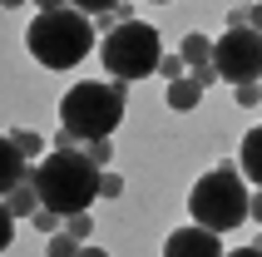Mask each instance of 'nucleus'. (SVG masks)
Listing matches in <instances>:
<instances>
[{"label":"nucleus","mask_w":262,"mask_h":257,"mask_svg":"<svg viewBox=\"0 0 262 257\" xmlns=\"http://www.w3.org/2000/svg\"><path fill=\"white\" fill-rule=\"evenodd\" d=\"M79 238H70V232H50V243H45V257H79Z\"/></svg>","instance_id":"ddd939ff"},{"label":"nucleus","mask_w":262,"mask_h":257,"mask_svg":"<svg viewBox=\"0 0 262 257\" xmlns=\"http://www.w3.org/2000/svg\"><path fill=\"white\" fill-rule=\"evenodd\" d=\"M30 183L45 208L55 213H89V198H104V168L79 148H50V158L35 163Z\"/></svg>","instance_id":"f257e3e1"},{"label":"nucleus","mask_w":262,"mask_h":257,"mask_svg":"<svg viewBox=\"0 0 262 257\" xmlns=\"http://www.w3.org/2000/svg\"><path fill=\"white\" fill-rule=\"evenodd\" d=\"M159 5H168V0H159Z\"/></svg>","instance_id":"c85d7f7f"},{"label":"nucleus","mask_w":262,"mask_h":257,"mask_svg":"<svg viewBox=\"0 0 262 257\" xmlns=\"http://www.w3.org/2000/svg\"><path fill=\"white\" fill-rule=\"evenodd\" d=\"M252 223H262V188L252 193Z\"/></svg>","instance_id":"b1692460"},{"label":"nucleus","mask_w":262,"mask_h":257,"mask_svg":"<svg viewBox=\"0 0 262 257\" xmlns=\"http://www.w3.org/2000/svg\"><path fill=\"white\" fill-rule=\"evenodd\" d=\"M233 99H237V109H252V104H262V79H252V84H237V89H233Z\"/></svg>","instance_id":"2eb2a0df"},{"label":"nucleus","mask_w":262,"mask_h":257,"mask_svg":"<svg viewBox=\"0 0 262 257\" xmlns=\"http://www.w3.org/2000/svg\"><path fill=\"white\" fill-rule=\"evenodd\" d=\"M248 25H252V30H262V5H252V10H248Z\"/></svg>","instance_id":"393cba45"},{"label":"nucleus","mask_w":262,"mask_h":257,"mask_svg":"<svg viewBox=\"0 0 262 257\" xmlns=\"http://www.w3.org/2000/svg\"><path fill=\"white\" fill-rule=\"evenodd\" d=\"M89 20H94V15L74 10V5L40 10L30 20V30H25L30 59L45 65V70H74V65L89 55V45H94V25H89Z\"/></svg>","instance_id":"f03ea898"},{"label":"nucleus","mask_w":262,"mask_h":257,"mask_svg":"<svg viewBox=\"0 0 262 257\" xmlns=\"http://www.w3.org/2000/svg\"><path fill=\"white\" fill-rule=\"evenodd\" d=\"M159 74H163V79H183V74H188V59H183V55H163L159 59Z\"/></svg>","instance_id":"f3484780"},{"label":"nucleus","mask_w":262,"mask_h":257,"mask_svg":"<svg viewBox=\"0 0 262 257\" xmlns=\"http://www.w3.org/2000/svg\"><path fill=\"white\" fill-rule=\"evenodd\" d=\"M237 163H243V173L262 188V128H248V139L237 148Z\"/></svg>","instance_id":"9d476101"},{"label":"nucleus","mask_w":262,"mask_h":257,"mask_svg":"<svg viewBox=\"0 0 262 257\" xmlns=\"http://www.w3.org/2000/svg\"><path fill=\"white\" fill-rule=\"evenodd\" d=\"M124 89L129 79H84L59 99V128H70L79 143L109 139L124 124Z\"/></svg>","instance_id":"7ed1b4c3"},{"label":"nucleus","mask_w":262,"mask_h":257,"mask_svg":"<svg viewBox=\"0 0 262 257\" xmlns=\"http://www.w3.org/2000/svg\"><path fill=\"white\" fill-rule=\"evenodd\" d=\"M89 158H94L99 168H109V163H114V143H109V139H94V143H89Z\"/></svg>","instance_id":"6ab92c4d"},{"label":"nucleus","mask_w":262,"mask_h":257,"mask_svg":"<svg viewBox=\"0 0 262 257\" xmlns=\"http://www.w3.org/2000/svg\"><path fill=\"white\" fill-rule=\"evenodd\" d=\"M99 59L114 79H144V74H159V59H163V40L159 30L144 25V20H129V25H114L109 35L99 40Z\"/></svg>","instance_id":"39448f33"},{"label":"nucleus","mask_w":262,"mask_h":257,"mask_svg":"<svg viewBox=\"0 0 262 257\" xmlns=\"http://www.w3.org/2000/svg\"><path fill=\"white\" fill-rule=\"evenodd\" d=\"M213 65H218V79H228L233 89L262 79V30L228 25V35L213 40Z\"/></svg>","instance_id":"423d86ee"},{"label":"nucleus","mask_w":262,"mask_h":257,"mask_svg":"<svg viewBox=\"0 0 262 257\" xmlns=\"http://www.w3.org/2000/svg\"><path fill=\"white\" fill-rule=\"evenodd\" d=\"M64 232L79 238V243H89V238H94V218H89V213H70V218H64Z\"/></svg>","instance_id":"4468645a"},{"label":"nucleus","mask_w":262,"mask_h":257,"mask_svg":"<svg viewBox=\"0 0 262 257\" xmlns=\"http://www.w3.org/2000/svg\"><path fill=\"white\" fill-rule=\"evenodd\" d=\"M10 139H15V143H20V148H25V154H40V148H45V143H40V139H35V134H25V128H15Z\"/></svg>","instance_id":"412c9836"},{"label":"nucleus","mask_w":262,"mask_h":257,"mask_svg":"<svg viewBox=\"0 0 262 257\" xmlns=\"http://www.w3.org/2000/svg\"><path fill=\"white\" fill-rule=\"evenodd\" d=\"M203 79L198 74H183V79H168V89H163V99H168V109H178V114H188V109H198V99H203Z\"/></svg>","instance_id":"1a4fd4ad"},{"label":"nucleus","mask_w":262,"mask_h":257,"mask_svg":"<svg viewBox=\"0 0 262 257\" xmlns=\"http://www.w3.org/2000/svg\"><path fill=\"white\" fill-rule=\"evenodd\" d=\"M178 55L188 59V70H198V65H213V45H208V35H183Z\"/></svg>","instance_id":"f8f14e48"},{"label":"nucleus","mask_w":262,"mask_h":257,"mask_svg":"<svg viewBox=\"0 0 262 257\" xmlns=\"http://www.w3.org/2000/svg\"><path fill=\"white\" fill-rule=\"evenodd\" d=\"M10 238H15V213L0 203V247H10Z\"/></svg>","instance_id":"aec40b11"},{"label":"nucleus","mask_w":262,"mask_h":257,"mask_svg":"<svg viewBox=\"0 0 262 257\" xmlns=\"http://www.w3.org/2000/svg\"><path fill=\"white\" fill-rule=\"evenodd\" d=\"M74 10H84V15H94V20H99V15H109V10H119V5H124V0H70Z\"/></svg>","instance_id":"dca6fc26"},{"label":"nucleus","mask_w":262,"mask_h":257,"mask_svg":"<svg viewBox=\"0 0 262 257\" xmlns=\"http://www.w3.org/2000/svg\"><path fill=\"white\" fill-rule=\"evenodd\" d=\"M40 10H59V5H70V0H35Z\"/></svg>","instance_id":"bb28decb"},{"label":"nucleus","mask_w":262,"mask_h":257,"mask_svg":"<svg viewBox=\"0 0 262 257\" xmlns=\"http://www.w3.org/2000/svg\"><path fill=\"white\" fill-rule=\"evenodd\" d=\"M188 213H193V223H203V228H213V232H233V228H243V223L252 218L248 183L237 178L233 163H223V168L203 173V178L193 183Z\"/></svg>","instance_id":"20e7f679"},{"label":"nucleus","mask_w":262,"mask_h":257,"mask_svg":"<svg viewBox=\"0 0 262 257\" xmlns=\"http://www.w3.org/2000/svg\"><path fill=\"white\" fill-rule=\"evenodd\" d=\"M0 5H5V10H15V5H25V0H0Z\"/></svg>","instance_id":"cd10ccee"},{"label":"nucleus","mask_w":262,"mask_h":257,"mask_svg":"<svg viewBox=\"0 0 262 257\" xmlns=\"http://www.w3.org/2000/svg\"><path fill=\"white\" fill-rule=\"evenodd\" d=\"M20 183H30V173H25V148L5 134V139H0V193H10V188H20Z\"/></svg>","instance_id":"6e6552de"},{"label":"nucleus","mask_w":262,"mask_h":257,"mask_svg":"<svg viewBox=\"0 0 262 257\" xmlns=\"http://www.w3.org/2000/svg\"><path fill=\"white\" fill-rule=\"evenodd\" d=\"M35 228H40V232H59V228H64V213H55V208H40V213H35Z\"/></svg>","instance_id":"a211bd4d"},{"label":"nucleus","mask_w":262,"mask_h":257,"mask_svg":"<svg viewBox=\"0 0 262 257\" xmlns=\"http://www.w3.org/2000/svg\"><path fill=\"white\" fill-rule=\"evenodd\" d=\"M163 257H228V252H223V232L203 228V223H188V228L168 232Z\"/></svg>","instance_id":"0eeeda50"},{"label":"nucleus","mask_w":262,"mask_h":257,"mask_svg":"<svg viewBox=\"0 0 262 257\" xmlns=\"http://www.w3.org/2000/svg\"><path fill=\"white\" fill-rule=\"evenodd\" d=\"M119 193H124V178L104 168V198H119Z\"/></svg>","instance_id":"4be33fe9"},{"label":"nucleus","mask_w":262,"mask_h":257,"mask_svg":"<svg viewBox=\"0 0 262 257\" xmlns=\"http://www.w3.org/2000/svg\"><path fill=\"white\" fill-rule=\"evenodd\" d=\"M79 257H109V252H104V247H89V243H84V247H79Z\"/></svg>","instance_id":"a878e982"},{"label":"nucleus","mask_w":262,"mask_h":257,"mask_svg":"<svg viewBox=\"0 0 262 257\" xmlns=\"http://www.w3.org/2000/svg\"><path fill=\"white\" fill-rule=\"evenodd\" d=\"M5 208H10L15 218H35L45 203H40V193H35V183H20V188H10V193H5Z\"/></svg>","instance_id":"9b49d317"},{"label":"nucleus","mask_w":262,"mask_h":257,"mask_svg":"<svg viewBox=\"0 0 262 257\" xmlns=\"http://www.w3.org/2000/svg\"><path fill=\"white\" fill-rule=\"evenodd\" d=\"M228 257H262V243H252V247H237V252H228Z\"/></svg>","instance_id":"5701e85b"}]
</instances>
